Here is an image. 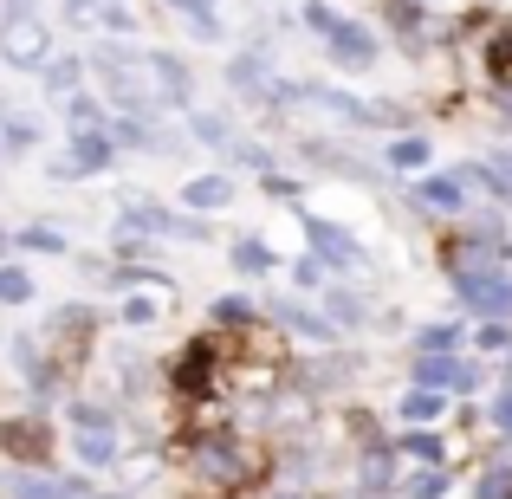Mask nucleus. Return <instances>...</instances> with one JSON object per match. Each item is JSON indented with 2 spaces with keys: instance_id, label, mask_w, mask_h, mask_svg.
<instances>
[{
  "instance_id": "f257e3e1",
  "label": "nucleus",
  "mask_w": 512,
  "mask_h": 499,
  "mask_svg": "<svg viewBox=\"0 0 512 499\" xmlns=\"http://www.w3.org/2000/svg\"><path fill=\"white\" fill-rule=\"evenodd\" d=\"M0 59L33 72V65L46 59V26H39L33 13H7V26H0Z\"/></svg>"
},
{
  "instance_id": "f03ea898",
  "label": "nucleus",
  "mask_w": 512,
  "mask_h": 499,
  "mask_svg": "<svg viewBox=\"0 0 512 499\" xmlns=\"http://www.w3.org/2000/svg\"><path fill=\"white\" fill-rule=\"evenodd\" d=\"M163 312H169V292H143V299L124 305V325H150V318H163Z\"/></svg>"
},
{
  "instance_id": "7ed1b4c3",
  "label": "nucleus",
  "mask_w": 512,
  "mask_h": 499,
  "mask_svg": "<svg viewBox=\"0 0 512 499\" xmlns=\"http://www.w3.org/2000/svg\"><path fill=\"white\" fill-rule=\"evenodd\" d=\"M428 383H448V389H474V370H467V363H428Z\"/></svg>"
},
{
  "instance_id": "20e7f679",
  "label": "nucleus",
  "mask_w": 512,
  "mask_h": 499,
  "mask_svg": "<svg viewBox=\"0 0 512 499\" xmlns=\"http://www.w3.org/2000/svg\"><path fill=\"white\" fill-rule=\"evenodd\" d=\"M26 292H33V279H26V273H13V266H7V273H0V299H7V305H20Z\"/></svg>"
},
{
  "instance_id": "39448f33",
  "label": "nucleus",
  "mask_w": 512,
  "mask_h": 499,
  "mask_svg": "<svg viewBox=\"0 0 512 499\" xmlns=\"http://www.w3.org/2000/svg\"><path fill=\"white\" fill-rule=\"evenodd\" d=\"M428 201H435V208H461V188H448V182H428Z\"/></svg>"
},
{
  "instance_id": "423d86ee",
  "label": "nucleus",
  "mask_w": 512,
  "mask_h": 499,
  "mask_svg": "<svg viewBox=\"0 0 512 499\" xmlns=\"http://www.w3.org/2000/svg\"><path fill=\"white\" fill-rule=\"evenodd\" d=\"M422 156H428V143H396V169H402V163L415 169V163H422Z\"/></svg>"
}]
</instances>
